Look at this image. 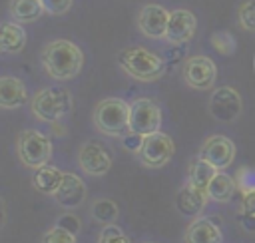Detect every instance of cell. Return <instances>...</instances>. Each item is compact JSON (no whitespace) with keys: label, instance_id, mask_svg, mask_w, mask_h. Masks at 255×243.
<instances>
[{"label":"cell","instance_id":"obj_1","mask_svg":"<svg viewBox=\"0 0 255 243\" xmlns=\"http://www.w3.org/2000/svg\"><path fill=\"white\" fill-rule=\"evenodd\" d=\"M42 66L50 78L66 82L80 74L84 66V52L72 40H52L42 50Z\"/></svg>","mask_w":255,"mask_h":243},{"label":"cell","instance_id":"obj_2","mask_svg":"<svg viewBox=\"0 0 255 243\" xmlns=\"http://www.w3.org/2000/svg\"><path fill=\"white\" fill-rule=\"evenodd\" d=\"M120 68L137 82H155L165 72V62L161 56L149 52L143 46H129L118 54Z\"/></svg>","mask_w":255,"mask_h":243},{"label":"cell","instance_id":"obj_3","mask_svg":"<svg viewBox=\"0 0 255 243\" xmlns=\"http://www.w3.org/2000/svg\"><path fill=\"white\" fill-rule=\"evenodd\" d=\"M94 125L108 137H124L129 131V104L120 98H106L94 110Z\"/></svg>","mask_w":255,"mask_h":243},{"label":"cell","instance_id":"obj_4","mask_svg":"<svg viewBox=\"0 0 255 243\" xmlns=\"http://www.w3.org/2000/svg\"><path fill=\"white\" fill-rule=\"evenodd\" d=\"M30 108L38 120L58 123L72 112V94L62 86H48L34 94Z\"/></svg>","mask_w":255,"mask_h":243},{"label":"cell","instance_id":"obj_5","mask_svg":"<svg viewBox=\"0 0 255 243\" xmlns=\"http://www.w3.org/2000/svg\"><path fill=\"white\" fill-rule=\"evenodd\" d=\"M16 153L20 157V161L30 167H42L50 161L52 157V141L46 133L38 131V129H24L18 135L16 141Z\"/></svg>","mask_w":255,"mask_h":243},{"label":"cell","instance_id":"obj_6","mask_svg":"<svg viewBox=\"0 0 255 243\" xmlns=\"http://www.w3.org/2000/svg\"><path fill=\"white\" fill-rule=\"evenodd\" d=\"M173 151H175L173 139L163 131H155V133H149L143 137L135 155L139 157V161L145 167L157 169V167H163L173 157Z\"/></svg>","mask_w":255,"mask_h":243},{"label":"cell","instance_id":"obj_7","mask_svg":"<svg viewBox=\"0 0 255 243\" xmlns=\"http://www.w3.org/2000/svg\"><path fill=\"white\" fill-rule=\"evenodd\" d=\"M161 125V110L149 98H137L129 104V131L139 135H149L159 131Z\"/></svg>","mask_w":255,"mask_h":243},{"label":"cell","instance_id":"obj_8","mask_svg":"<svg viewBox=\"0 0 255 243\" xmlns=\"http://www.w3.org/2000/svg\"><path fill=\"white\" fill-rule=\"evenodd\" d=\"M183 82L193 90H211L217 78L215 62L207 56H191L183 64Z\"/></svg>","mask_w":255,"mask_h":243},{"label":"cell","instance_id":"obj_9","mask_svg":"<svg viewBox=\"0 0 255 243\" xmlns=\"http://www.w3.org/2000/svg\"><path fill=\"white\" fill-rule=\"evenodd\" d=\"M80 169L88 175H106L112 169V151L100 141H86L78 151Z\"/></svg>","mask_w":255,"mask_h":243},{"label":"cell","instance_id":"obj_10","mask_svg":"<svg viewBox=\"0 0 255 243\" xmlns=\"http://www.w3.org/2000/svg\"><path fill=\"white\" fill-rule=\"evenodd\" d=\"M209 114L217 122H233L241 114V96L231 86L217 88L209 98Z\"/></svg>","mask_w":255,"mask_h":243},{"label":"cell","instance_id":"obj_11","mask_svg":"<svg viewBox=\"0 0 255 243\" xmlns=\"http://www.w3.org/2000/svg\"><path fill=\"white\" fill-rule=\"evenodd\" d=\"M197 155L215 169H227L235 159V143L225 135H211L203 141Z\"/></svg>","mask_w":255,"mask_h":243},{"label":"cell","instance_id":"obj_12","mask_svg":"<svg viewBox=\"0 0 255 243\" xmlns=\"http://www.w3.org/2000/svg\"><path fill=\"white\" fill-rule=\"evenodd\" d=\"M169 22V10L159 4H145L137 12V30L147 38H165Z\"/></svg>","mask_w":255,"mask_h":243},{"label":"cell","instance_id":"obj_13","mask_svg":"<svg viewBox=\"0 0 255 243\" xmlns=\"http://www.w3.org/2000/svg\"><path fill=\"white\" fill-rule=\"evenodd\" d=\"M197 30V20L193 16V12L185 10V8H177L169 12V22H167V32H165V40L169 44H185L195 36Z\"/></svg>","mask_w":255,"mask_h":243},{"label":"cell","instance_id":"obj_14","mask_svg":"<svg viewBox=\"0 0 255 243\" xmlns=\"http://www.w3.org/2000/svg\"><path fill=\"white\" fill-rule=\"evenodd\" d=\"M54 199H56L62 207L74 209V207L82 205V203H84V199H86V183H84L76 173L66 171L64 181H62V185H60L58 193L54 195Z\"/></svg>","mask_w":255,"mask_h":243},{"label":"cell","instance_id":"obj_15","mask_svg":"<svg viewBox=\"0 0 255 243\" xmlns=\"http://www.w3.org/2000/svg\"><path fill=\"white\" fill-rule=\"evenodd\" d=\"M209 201V195L197 187H193L189 181L177 191L175 195V207L179 209V213H183L185 217H197L205 203Z\"/></svg>","mask_w":255,"mask_h":243},{"label":"cell","instance_id":"obj_16","mask_svg":"<svg viewBox=\"0 0 255 243\" xmlns=\"http://www.w3.org/2000/svg\"><path fill=\"white\" fill-rule=\"evenodd\" d=\"M28 102L26 84L16 76H4L0 80V106L4 110L22 108Z\"/></svg>","mask_w":255,"mask_h":243},{"label":"cell","instance_id":"obj_17","mask_svg":"<svg viewBox=\"0 0 255 243\" xmlns=\"http://www.w3.org/2000/svg\"><path fill=\"white\" fill-rule=\"evenodd\" d=\"M185 243H221V229L207 217H195L183 235Z\"/></svg>","mask_w":255,"mask_h":243},{"label":"cell","instance_id":"obj_18","mask_svg":"<svg viewBox=\"0 0 255 243\" xmlns=\"http://www.w3.org/2000/svg\"><path fill=\"white\" fill-rule=\"evenodd\" d=\"M64 175H66V171L58 169L56 165L46 163V165L34 169V175H32V187H34L36 191L44 193V195H52V197H54V195L58 193L62 181H64Z\"/></svg>","mask_w":255,"mask_h":243},{"label":"cell","instance_id":"obj_19","mask_svg":"<svg viewBox=\"0 0 255 243\" xmlns=\"http://www.w3.org/2000/svg\"><path fill=\"white\" fill-rule=\"evenodd\" d=\"M235 191H237V179H233L223 169H219L213 175V179H211V183L207 187V195L215 203H227L235 195Z\"/></svg>","mask_w":255,"mask_h":243},{"label":"cell","instance_id":"obj_20","mask_svg":"<svg viewBox=\"0 0 255 243\" xmlns=\"http://www.w3.org/2000/svg\"><path fill=\"white\" fill-rule=\"evenodd\" d=\"M26 46V32L20 22H4L0 30V48L6 54H18Z\"/></svg>","mask_w":255,"mask_h":243},{"label":"cell","instance_id":"obj_21","mask_svg":"<svg viewBox=\"0 0 255 243\" xmlns=\"http://www.w3.org/2000/svg\"><path fill=\"white\" fill-rule=\"evenodd\" d=\"M42 0H10V16L14 22H34L44 14Z\"/></svg>","mask_w":255,"mask_h":243},{"label":"cell","instance_id":"obj_22","mask_svg":"<svg viewBox=\"0 0 255 243\" xmlns=\"http://www.w3.org/2000/svg\"><path fill=\"white\" fill-rule=\"evenodd\" d=\"M219 169H215L211 163H207L205 159H201L199 155L189 163V173H187V181L193 185V187H197V189H201V191H205L207 193V187H209V183H211V179H213V175L217 173Z\"/></svg>","mask_w":255,"mask_h":243},{"label":"cell","instance_id":"obj_23","mask_svg":"<svg viewBox=\"0 0 255 243\" xmlns=\"http://www.w3.org/2000/svg\"><path fill=\"white\" fill-rule=\"evenodd\" d=\"M92 215H94L96 221H100L104 225H110L118 217V205L112 199H98L92 205Z\"/></svg>","mask_w":255,"mask_h":243},{"label":"cell","instance_id":"obj_24","mask_svg":"<svg viewBox=\"0 0 255 243\" xmlns=\"http://www.w3.org/2000/svg\"><path fill=\"white\" fill-rule=\"evenodd\" d=\"M211 46H213V50H215L217 54L229 56V54L235 52L237 42H235V38H233L231 32H227V30H217V32H213V36H211Z\"/></svg>","mask_w":255,"mask_h":243},{"label":"cell","instance_id":"obj_25","mask_svg":"<svg viewBox=\"0 0 255 243\" xmlns=\"http://www.w3.org/2000/svg\"><path fill=\"white\" fill-rule=\"evenodd\" d=\"M78 233H74V231H70V229H66V227H62V225H54V227H50L46 233H44V237H42V243H78V237H76Z\"/></svg>","mask_w":255,"mask_h":243},{"label":"cell","instance_id":"obj_26","mask_svg":"<svg viewBox=\"0 0 255 243\" xmlns=\"http://www.w3.org/2000/svg\"><path fill=\"white\" fill-rule=\"evenodd\" d=\"M239 26L247 32H255V0H245L239 6Z\"/></svg>","mask_w":255,"mask_h":243},{"label":"cell","instance_id":"obj_27","mask_svg":"<svg viewBox=\"0 0 255 243\" xmlns=\"http://www.w3.org/2000/svg\"><path fill=\"white\" fill-rule=\"evenodd\" d=\"M98 243H131V241L128 239V235L118 225L110 223V225H106L102 229V233L98 237Z\"/></svg>","mask_w":255,"mask_h":243},{"label":"cell","instance_id":"obj_28","mask_svg":"<svg viewBox=\"0 0 255 243\" xmlns=\"http://www.w3.org/2000/svg\"><path fill=\"white\" fill-rule=\"evenodd\" d=\"M72 2H74V0H42L44 10H46L48 14H52V16H62V14H66V12L70 10Z\"/></svg>","mask_w":255,"mask_h":243},{"label":"cell","instance_id":"obj_29","mask_svg":"<svg viewBox=\"0 0 255 243\" xmlns=\"http://www.w3.org/2000/svg\"><path fill=\"white\" fill-rule=\"evenodd\" d=\"M241 215H255V189L241 191Z\"/></svg>","mask_w":255,"mask_h":243},{"label":"cell","instance_id":"obj_30","mask_svg":"<svg viewBox=\"0 0 255 243\" xmlns=\"http://www.w3.org/2000/svg\"><path fill=\"white\" fill-rule=\"evenodd\" d=\"M237 185H239V191L243 189H255V167L253 169H241V173L237 175Z\"/></svg>","mask_w":255,"mask_h":243},{"label":"cell","instance_id":"obj_31","mask_svg":"<svg viewBox=\"0 0 255 243\" xmlns=\"http://www.w3.org/2000/svg\"><path fill=\"white\" fill-rule=\"evenodd\" d=\"M122 139H124V147H126V149H131L133 153H137V149H139V145H141V141H143V135H139V133H135V131H128Z\"/></svg>","mask_w":255,"mask_h":243},{"label":"cell","instance_id":"obj_32","mask_svg":"<svg viewBox=\"0 0 255 243\" xmlns=\"http://www.w3.org/2000/svg\"><path fill=\"white\" fill-rule=\"evenodd\" d=\"M58 225H62V227H66V229H70V231H74V233H78L80 231V219L78 217H74L72 213H64V215H60L58 217Z\"/></svg>","mask_w":255,"mask_h":243}]
</instances>
